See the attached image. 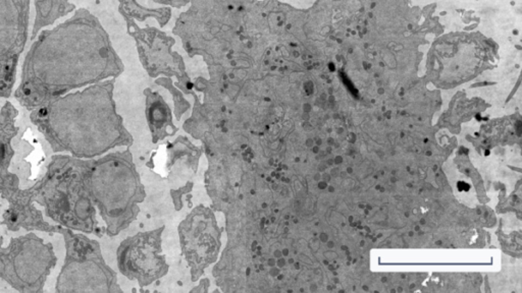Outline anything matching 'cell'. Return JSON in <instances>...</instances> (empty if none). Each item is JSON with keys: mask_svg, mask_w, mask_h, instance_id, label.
<instances>
[{"mask_svg": "<svg viewBox=\"0 0 522 293\" xmlns=\"http://www.w3.org/2000/svg\"><path fill=\"white\" fill-rule=\"evenodd\" d=\"M118 72L107 33L94 15L79 8L67 21L39 33L24 59L15 97L32 111Z\"/></svg>", "mask_w": 522, "mask_h": 293, "instance_id": "1", "label": "cell"}, {"mask_svg": "<svg viewBox=\"0 0 522 293\" xmlns=\"http://www.w3.org/2000/svg\"><path fill=\"white\" fill-rule=\"evenodd\" d=\"M30 120L54 153L66 152L80 159L103 155L130 140L116 112L112 81L47 101L31 111Z\"/></svg>", "mask_w": 522, "mask_h": 293, "instance_id": "2", "label": "cell"}, {"mask_svg": "<svg viewBox=\"0 0 522 293\" xmlns=\"http://www.w3.org/2000/svg\"><path fill=\"white\" fill-rule=\"evenodd\" d=\"M86 160L69 155H54L46 173L34 186L33 200L55 223L87 235H100L85 180Z\"/></svg>", "mask_w": 522, "mask_h": 293, "instance_id": "3", "label": "cell"}, {"mask_svg": "<svg viewBox=\"0 0 522 293\" xmlns=\"http://www.w3.org/2000/svg\"><path fill=\"white\" fill-rule=\"evenodd\" d=\"M128 155L125 152L109 154L99 159H86L88 191L107 223L110 237L129 225L134 205L141 196L137 174Z\"/></svg>", "mask_w": 522, "mask_h": 293, "instance_id": "4", "label": "cell"}, {"mask_svg": "<svg viewBox=\"0 0 522 293\" xmlns=\"http://www.w3.org/2000/svg\"><path fill=\"white\" fill-rule=\"evenodd\" d=\"M19 111L12 102L6 101L0 109V197L8 203V208L2 215L1 225L10 231H42L59 233L61 225H52L44 220L43 213L35 206L33 191L21 189L19 176L10 173V167L15 156L13 141L19 133L15 120Z\"/></svg>", "mask_w": 522, "mask_h": 293, "instance_id": "5", "label": "cell"}, {"mask_svg": "<svg viewBox=\"0 0 522 293\" xmlns=\"http://www.w3.org/2000/svg\"><path fill=\"white\" fill-rule=\"evenodd\" d=\"M59 235L65 240L66 258L55 283V292H120L116 273L105 263L96 240L67 227H61Z\"/></svg>", "mask_w": 522, "mask_h": 293, "instance_id": "6", "label": "cell"}, {"mask_svg": "<svg viewBox=\"0 0 522 293\" xmlns=\"http://www.w3.org/2000/svg\"><path fill=\"white\" fill-rule=\"evenodd\" d=\"M56 264L52 244L33 231L12 237L8 246L0 237V279L17 292L43 293L46 280Z\"/></svg>", "mask_w": 522, "mask_h": 293, "instance_id": "7", "label": "cell"}, {"mask_svg": "<svg viewBox=\"0 0 522 293\" xmlns=\"http://www.w3.org/2000/svg\"><path fill=\"white\" fill-rule=\"evenodd\" d=\"M31 0H0V99L12 96L29 38Z\"/></svg>", "mask_w": 522, "mask_h": 293, "instance_id": "8", "label": "cell"}, {"mask_svg": "<svg viewBox=\"0 0 522 293\" xmlns=\"http://www.w3.org/2000/svg\"><path fill=\"white\" fill-rule=\"evenodd\" d=\"M158 237L154 233H142L122 242L118 250V265L125 276L147 285L167 272L164 259L160 253Z\"/></svg>", "mask_w": 522, "mask_h": 293, "instance_id": "9", "label": "cell"}, {"mask_svg": "<svg viewBox=\"0 0 522 293\" xmlns=\"http://www.w3.org/2000/svg\"><path fill=\"white\" fill-rule=\"evenodd\" d=\"M206 212L193 214L181 226L183 250L194 274L215 262L219 252L217 226L213 216Z\"/></svg>", "mask_w": 522, "mask_h": 293, "instance_id": "10", "label": "cell"}, {"mask_svg": "<svg viewBox=\"0 0 522 293\" xmlns=\"http://www.w3.org/2000/svg\"><path fill=\"white\" fill-rule=\"evenodd\" d=\"M35 15L31 41H34L44 28L52 26L61 17L70 15L76 6L70 0H34Z\"/></svg>", "mask_w": 522, "mask_h": 293, "instance_id": "11", "label": "cell"}]
</instances>
